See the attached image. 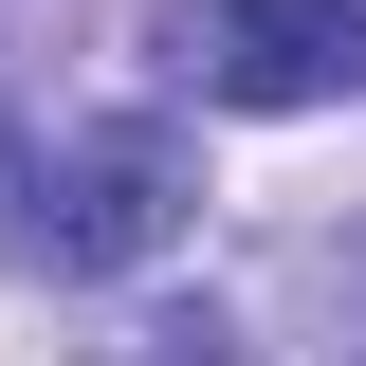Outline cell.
<instances>
[{
    "label": "cell",
    "instance_id": "cell-2",
    "mask_svg": "<svg viewBox=\"0 0 366 366\" xmlns=\"http://www.w3.org/2000/svg\"><path fill=\"white\" fill-rule=\"evenodd\" d=\"M183 55L220 110H348L366 92V0H183Z\"/></svg>",
    "mask_w": 366,
    "mask_h": 366
},
{
    "label": "cell",
    "instance_id": "cell-1",
    "mask_svg": "<svg viewBox=\"0 0 366 366\" xmlns=\"http://www.w3.org/2000/svg\"><path fill=\"white\" fill-rule=\"evenodd\" d=\"M183 202H202V165H183V129L165 110H129V129H92V147H55L37 165V257L55 274H129V257H165L183 238Z\"/></svg>",
    "mask_w": 366,
    "mask_h": 366
}]
</instances>
